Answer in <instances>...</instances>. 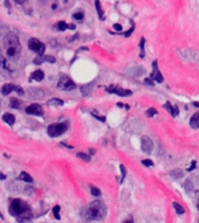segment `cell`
<instances>
[{
    "instance_id": "obj_15",
    "label": "cell",
    "mask_w": 199,
    "mask_h": 223,
    "mask_svg": "<svg viewBox=\"0 0 199 223\" xmlns=\"http://www.w3.org/2000/svg\"><path fill=\"white\" fill-rule=\"evenodd\" d=\"M169 174L172 179H181V178H183V175H184V172L181 170H179V168H175V170H171Z\"/></svg>"
},
{
    "instance_id": "obj_43",
    "label": "cell",
    "mask_w": 199,
    "mask_h": 223,
    "mask_svg": "<svg viewBox=\"0 0 199 223\" xmlns=\"http://www.w3.org/2000/svg\"><path fill=\"white\" fill-rule=\"evenodd\" d=\"M25 1H26V0H15V2H17V4H23Z\"/></svg>"
},
{
    "instance_id": "obj_5",
    "label": "cell",
    "mask_w": 199,
    "mask_h": 223,
    "mask_svg": "<svg viewBox=\"0 0 199 223\" xmlns=\"http://www.w3.org/2000/svg\"><path fill=\"white\" fill-rule=\"evenodd\" d=\"M28 48L30 50H33L38 55H43L45 54V50H46V46L38 39L35 37H32L28 41Z\"/></svg>"
},
{
    "instance_id": "obj_12",
    "label": "cell",
    "mask_w": 199,
    "mask_h": 223,
    "mask_svg": "<svg viewBox=\"0 0 199 223\" xmlns=\"http://www.w3.org/2000/svg\"><path fill=\"white\" fill-rule=\"evenodd\" d=\"M190 126L193 130H198L199 129V112L193 113L191 118H190Z\"/></svg>"
},
{
    "instance_id": "obj_31",
    "label": "cell",
    "mask_w": 199,
    "mask_h": 223,
    "mask_svg": "<svg viewBox=\"0 0 199 223\" xmlns=\"http://www.w3.org/2000/svg\"><path fill=\"white\" fill-rule=\"evenodd\" d=\"M120 168H121V174H122V180H121V182L124 180V178H125V175H127V168H125V166L124 165H120Z\"/></svg>"
},
{
    "instance_id": "obj_40",
    "label": "cell",
    "mask_w": 199,
    "mask_h": 223,
    "mask_svg": "<svg viewBox=\"0 0 199 223\" xmlns=\"http://www.w3.org/2000/svg\"><path fill=\"white\" fill-rule=\"evenodd\" d=\"M5 179H6V175H5V174L0 173V180H5Z\"/></svg>"
},
{
    "instance_id": "obj_37",
    "label": "cell",
    "mask_w": 199,
    "mask_h": 223,
    "mask_svg": "<svg viewBox=\"0 0 199 223\" xmlns=\"http://www.w3.org/2000/svg\"><path fill=\"white\" fill-rule=\"evenodd\" d=\"M134 29H135V26H134V24H132V27H131L128 32H125V33H124V36H125V37H129V36L131 35V33L134 32Z\"/></svg>"
},
{
    "instance_id": "obj_45",
    "label": "cell",
    "mask_w": 199,
    "mask_h": 223,
    "mask_svg": "<svg viewBox=\"0 0 199 223\" xmlns=\"http://www.w3.org/2000/svg\"><path fill=\"white\" fill-rule=\"evenodd\" d=\"M123 223H134V221L132 220H127V221H124Z\"/></svg>"
},
{
    "instance_id": "obj_38",
    "label": "cell",
    "mask_w": 199,
    "mask_h": 223,
    "mask_svg": "<svg viewBox=\"0 0 199 223\" xmlns=\"http://www.w3.org/2000/svg\"><path fill=\"white\" fill-rule=\"evenodd\" d=\"M112 28H114L115 30H117V32H121V30H122V26H121L120 24H115L114 26H112Z\"/></svg>"
},
{
    "instance_id": "obj_3",
    "label": "cell",
    "mask_w": 199,
    "mask_h": 223,
    "mask_svg": "<svg viewBox=\"0 0 199 223\" xmlns=\"http://www.w3.org/2000/svg\"><path fill=\"white\" fill-rule=\"evenodd\" d=\"M4 46L7 56L12 60H17L21 53V45L19 41V37L14 33H8L4 39Z\"/></svg>"
},
{
    "instance_id": "obj_36",
    "label": "cell",
    "mask_w": 199,
    "mask_h": 223,
    "mask_svg": "<svg viewBox=\"0 0 199 223\" xmlns=\"http://www.w3.org/2000/svg\"><path fill=\"white\" fill-rule=\"evenodd\" d=\"M144 83H145L146 85H155V82H153V81H152L151 78H150V77H148V78H145V80H144Z\"/></svg>"
},
{
    "instance_id": "obj_26",
    "label": "cell",
    "mask_w": 199,
    "mask_h": 223,
    "mask_svg": "<svg viewBox=\"0 0 199 223\" xmlns=\"http://www.w3.org/2000/svg\"><path fill=\"white\" fill-rule=\"evenodd\" d=\"M90 193L93 196H101V190L95 186H90Z\"/></svg>"
},
{
    "instance_id": "obj_46",
    "label": "cell",
    "mask_w": 199,
    "mask_h": 223,
    "mask_svg": "<svg viewBox=\"0 0 199 223\" xmlns=\"http://www.w3.org/2000/svg\"><path fill=\"white\" fill-rule=\"evenodd\" d=\"M68 27H69L70 29H74V28H75V26H74V25H68Z\"/></svg>"
},
{
    "instance_id": "obj_30",
    "label": "cell",
    "mask_w": 199,
    "mask_h": 223,
    "mask_svg": "<svg viewBox=\"0 0 199 223\" xmlns=\"http://www.w3.org/2000/svg\"><path fill=\"white\" fill-rule=\"evenodd\" d=\"M142 165L145 166V167H152L153 162H152L150 159H144V160H142Z\"/></svg>"
},
{
    "instance_id": "obj_47",
    "label": "cell",
    "mask_w": 199,
    "mask_h": 223,
    "mask_svg": "<svg viewBox=\"0 0 199 223\" xmlns=\"http://www.w3.org/2000/svg\"><path fill=\"white\" fill-rule=\"evenodd\" d=\"M117 105L120 106V108H123V106H125V105H124V104H122V103H118V104H117Z\"/></svg>"
},
{
    "instance_id": "obj_29",
    "label": "cell",
    "mask_w": 199,
    "mask_h": 223,
    "mask_svg": "<svg viewBox=\"0 0 199 223\" xmlns=\"http://www.w3.org/2000/svg\"><path fill=\"white\" fill-rule=\"evenodd\" d=\"M155 115H157V110L155 108H150V109L146 110V116L148 117H153Z\"/></svg>"
},
{
    "instance_id": "obj_19",
    "label": "cell",
    "mask_w": 199,
    "mask_h": 223,
    "mask_svg": "<svg viewBox=\"0 0 199 223\" xmlns=\"http://www.w3.org/2000/svg\"><path fill=\"white\" fill-rule=\"evenodd\" d=\"M10 106H11L12 109H20L21 102L18 100V98H11V100H10Z\"/></svg>"
},
{
    "instance_id": "obj_4",
    "label": "cell",
    "mask_w": 199,
    "mask_h": 223,
    "mask_svg": "<svg viewBox=\"0 0 199 223\" xmlns=\"http://www.w3.org/2000/svg\"><path fill=\"white\" fill-rule=\"evenodd\" d=\"M67 129H68V125H67L66 122H63V123H55L49 125L47 127V133H48L49 137L55 138V137H60L61 135H63L64 132L67 131Z\"/></svg>"
},
{
    "instance_id": "obj_7",
    "label": "cell",
    "mask_w": 199,
    "mask_h": 223,
    "mask_svg": "<svg viewBox=\"0 0 199 223\" xmlns=\"http://www.w3.org/2000/svg\"><path fill=\"white\" fill-rule=\"evenodd\" d=\"M107 90H108V92H110V94H116V95H118V96H121V97H130V96L132 95V91H131V90L118 88V87L114 85V84H111L109 88H107Z\"/></svg>"
},
{
    "instance_id": "obj_28",
    "label": "cell",
    "mask_w": 199,
    "mask_h": 223,
    "mask_svg": "<svg viewBox=\"0 0 199 223\" xmlns=\"http://www.w3.org/2000/svg\"><path fill=\"white\" fill-rule=\"evenodd\" d=\"M56 27H58L59 30H66L67 28H68V24H66L64 21H60V22H58V25H56Z\"/></svg>"
},
{
    "instance_id": "obj_41",
    "label": "cell",
    "mask_w": 199,
    "mask_h": 223,
    "mask_svg": "<svg viewBox=\"0 0 199 223\" xmlns=\"http://www.w3.org/2000/svg\"><path fill=\"white\" fill-rule=\"evenodd\" d=\"M62 145H63V146H66V147H68V148H70V150H73V148H74L73 146H70V145H67V144H64V143H62Z\"/></svg>"
},
{
    "instance_id": "obj_21",
    "label": "cell",
    "mask_w": 199,
    "mask_h": 223,
    "mask_svg": "<svg viewBox=\"0 0 199 223\" xmlns=\"http://www.w3.org/2000/svg\"><path fill=\"white\" fill-rule=\"evenodd\" d=\"M48 105H63V100H60V98H52L47 102Z\"/></svg>"
},
{
    "instance_id": "obj_18",
    "label": "cell",
    "mask_w": 199,
    "mask_h": 223,
    "mask_svg": "<svg viewBox=\"0 0 199 223\" xmlns=\"http://www.w3.org/2000/svg\"><path fill=\"white\" fill-rule=\"evenodd\" d=\"M19 179L26 182H33V178L29 175L28 173H26V172H21L20 175H19Z\"/></svg>"
},
{
    "instance_id": "obj_35",
    "label": "cell",
    "mask_w": 199,
    "mask_h": 223,
    "mask_svg": "<svg viewBox=\"0 0 199 223\" xmlns=\"http://www.w3.org/2000/svg\"><path fill=\"white\" fill-rule=\"evenodd\" d=\"M14 91H17L19 95H25V90H23L21 87H18V85H15V89H14Z\"/></svg>"
},
{
    "instance_id": "obj_44",
    "label": "cell",
    "mask_w": 199,
    "mask_h": 223,
    "mask_svg": "<svg viewBox=\"0 0 199 223\" xmlns=\"http://www.w3.org/2000/svg\"><path fill=\"white\" fill-rule=\"evenodd\" d=\"M89 153H90V154H94V153H95V150H94V148H89Z\"/></svg>"
},
{
    "instance_id": "obj_22",
    "label": "cell",
    "mask_w": 199,
    "mask_h": 223,
    "mask_svg": "<svg viewBox=\"0 0 199 223\" xmlns=\"http://www.w3.org/2000/svg\"><path fill=\"white\" fill-rule=\"evenodd\" d=\"M45 62V55H38L34 60H33V63L36 65H40Z\"/></svg>"
},
{
    "instance_id": "obj_6",
    "label": "cell",
    "mask_w": 199,
    "mask_h": 223,
    "mask_svg": "<svg viewBox=\"0 0 199 223\" xmlns=\"http://www.w3.org/2000/svg\"><path fill=\"white\" fill-rule=\"evenodd\" d=\"M75 83L73 82L68 76H64V75L60 77V80L58 82V88L61 89V90H64V91L73 90V89H75Z\"/></svg>"
},
{
    "instance_id": "obj_25",
    "label": "cell",
    "mask_w": 199,
    "mask_h": 223,
    "mask_svg": "<svg viewBox=\"0 0 199 223\" xmlns=\"http://www.w3.org/2000/svg\"><path fill=\"white\" fill-rule=\"evenodd\" d=\"M77 157L80 159H82L83 161H87V162H89L90 161V155H88V154H86V153H82V152H79L77 154H76Z\"/></svg>"
},
{
    "instance_id": "obj_1",
    "label": "cell",
    "mask_w": 199,
    "mask_h": 223,
    "mask_svg": "<svg viewBox=\"0 0 199 223\" xmlns=\"http://www.w3.org/2000/svg\"><path fill=\"white\" fill-rule=\"evenodd\" d=\"M105 214H107L105 205L102 201H100V200L94 201V202H91L90 205H88L87 208L82 209V216L87 221H90V220L102 221L105 217Z\"/></svg>"
},
{
    "instance_id": "obj_17",
    "label": "cell",
    "mask_w": 199,
    "mask_h": 223,
    "mask_svg": "<svg viewBox=\"0 0 199 223\" xmlns=\"http://www.w3.org/2000/svg\"><path fill=\"white\" fill-rule=\"evenodd\" d=\"M172 205H173V208H175L176 213H177L178 215H183V214H185V209H184V207L179 205L178 202H173V203H172Z\"/></svg>"
},
{
    "instance_id": "obj_33",
    "label": "cell",
    "mask_w": 199,
    "mask_h": 223,
    "mask_svg": "<svg viewBox=\"0 0 199 223\" xmlns=\"http://www.w3.org/2000/svg\"><path fill=\"white\" fill-rule=\"evenodd\" d=\"M73 19H74V20H82V19H83V13L77 12V13H75V14H73Z\"/></svg>"
},
{
    "instance_id": "obj_16",
    "label": "cell",
    "mask_w": 199,
    "mask_h": 223,
    "mask_svg": "<svg viewBox=\"0 0 199 223\" xmlns=\"http://www.w3.org/2000/svg\"><path fill=\"white\" fill-rule=\"evenodd\" d=\"M95 8H96V11H97V14H99V18L100 20H104V13H103V10H102V7H101V4H100V0H95Z\"/></svg>"
},
{
    "instance_id": "obj_10",
    "label": "cell",
    "mask_w": 199,
    "mask_h": 223,
    "mask_svg": "<svg viewBox=\"0 0 199 223\" xmlns=\"http://www.w3.org/2000/svg\"><path fill=\"white\" fill-rule=\"evenodd\" d=\"M26 113L27 115H34V116H42L43 110L39 104H30L26 108Z\"/></svg>"
},
{
    "instance_id": "obj_49",
    "label": "cell",
    "mask_w": 199,
    "mask_h": 223,
    "mask_svg": "<svg viewBox=\"0 0 199 223\" xmlns=\"http://www.w3.org/2000/svg\"><path fill=\"white\" fill-rule=\"evenodd\" d=\"M6 1H8V0H6Z\"/></svg>"
},
{
    "instance_id": "obj_13",
    "label": "cell",
    "mask_w": 199,
    "mask_h": 223,
    "mask_svg": "<svg viewBox=\"0 0 199 223\" xmlns=\"http://www.w3.org/2000/svg\"><path fill=\"white\" fill-rule=\"evenodd\" d=\"M45 78V72L40 69H38V70H35L32 72V75H30V80H34L36 82H40Z\"/></svg>"
},
{
    "instance_id": "obj_2",
    "label": "cell",
    "mask_w": 199,
    "mask_h": 223,
    "mask_svg": "<svg viewBox=\"0 0 199 223\" xmlns=\"http://www.w3.org/2000/svg\"><path fill=\"white\" fill-rule=\"evenodd\" d=\"M8 211L11 213V215L21 220V221H26V220H29L32 217V210H30L29 205L23 200L20 199L12 200L11 203H10Z\"/></svg>"
},
{
    "instance_id": "obj_9",
    "label": "cell",
    "mask_w": 199,
    "mask_h": 223,
    "mask_svg": "<svg viewBox=\"0 0 199 223\" xmlns=\"http://www.w3.org/2000/svg\"><path fill=\"white\" fill-rule=\"evenodd\" d=\"M140 147H142V151L146 154H151L152 150H153V143L149 137H142L140 138Z\"/></svg>"
},
{
    "instance_id": "obj_27",
    "label": "cell",
    "mask_w": 199,
    "mask_h": 223,
    "mask_svg": "<svg viewBox=\"0 0 199 223\" xmlns=\"http://www.w3.org/2000/svg\"><path fill=\"white\" fill-rule=\"evenodd\" d=\"M164 109H165L168 112H170V115H171V116L173 115V105H172L170 102H166V103L164 104Z\"/></svg>"
},
{
    "instance_id": "obj_24",
    "label": "cell",
    "mask_w": 199,
    "mask_h": 223,
    "mask_svg": "<svg viewBox=\"0 0 199 223\" xmlns=\"http://www.w3.org/2000/svg\"><path fill=\"white\" fill-rule=\"evenodd\" d=\"M60 209H61L60 205H54V208H53V214H54V217H55L56 220H60V218H61V217H60Z\"/></svg>"
},
{
    "instance_id": "obj_48",
    "label": "cell",
    "mask_w": 199,
    "mask_h": 223,
    "mask_svg": "<svg viewBox=\"0 0 199 223\" xmlns=\"http://www.w3.org/2000/svg\"><path fill=\"white\" fill-rule=\"evenodd\" d=\"M197 208H198V210H199V200H198V202H197Z\"/></svg>"
},
{
    "instance_id": "obj_32",
    "label": "cell",
    "mask_w": 199,
    "mask_h": 223,
    "mask_svg": "<svg viewBox=\"0 0 199 223\" xmlns=\"http://www.w3.org/2000/svg\"><path fill=\"white\" fill-rule=\"evenodd\" d=\"M45 62L55 63V62H56V60H55V57H54V56H52V55H47V56H45Z\"/></svg>"
},
{
    "instance_id": "obj_42",
    "label": "cell",
    "mask_w": 199,
    "mask_h": 223,
    "mask_svg": "<svg viewBox=\"0 0 199 223\" xmlns=\"http://www.w3.org/2000/svg\"><path fill=\"white\" fill-rule=\"evenodd\" d=\"M192 105H193V106H196V108H199V102H193Z\"/></svg>"
},
{
    "instance_id": "obj_14",
    "label": "cell",
    "mask_w": 199,
    "mask_h": 223,
    "mask_svg": "<svg viewBox=\"0 0 199 223\" xmlns=\"http://www.w3.org/2000/svg\"><path fill=\"white\" fill-rule=\"evenodd\" d=\"M2 120H4L6 124H8V125H11L12 126L13 124L15 123V117H14V115H12L11 112H7V113H4Z\"/></svg>"
},
{
    "instance_id": "obj_34",
    "label": "cell",
    "mask_w": 199,
    "mask_h": 223,
    "mask_svg": "<svg viewBox=\"0 0 199 223\" xmlns=\"http://www.w3.org/2000/svg\"><path fill=\"white\" fill-rule=\"evenodd\" d=\"M91 115H93V117H95V118H96V119H99L100 122H103V123H104L105 120H107L104 116H99V115H96L95 112H91Z\"/></svg>"
},
{
    "instance_id": "obj_20",
    "label": "cell",
    "mask_w": 199,
    "mask_h": 223,
    "mask_svg": "<svg viewBox=\"0 0 199 223\" xmlns=\"http://www.w3.org/2000/svg\"><path fill=\"white\" fill-rule=\"evenodd\" d=\"M91 89H93V85H91V84H87V85L82 87L81 91H82V94H83V96H89V95L91 94Z\"/></svg>"
},
{
    "instance_id": "obj_39",
    "label": "cell",
    "mask_w": 199,
    "mask_h": 223,
    "mask_svg": "<svg viewBox=\"0 0 199 223\" xmlns=\"http://www.w3.org/2000/svg\"><path fill=\"white\" fill-rule=\"evenodd\" d=\"M196 165H197V162H196V161H192V162H191V166L187 168V172H191L192 170H194V168H196Z\"/></svg>"
},
{
    "instance_id": "obj_11",
    "label": "cell",
    "mask_w": 199,
    "mask_h": 223,
    "mask_svg": "<svg viewBox=\"0 0 199 223\" xmlns=\"http://www.w3.org/2000/svg\"><path fill=\"white\" fill-rule=\"evenodd\" d=\"M14 89H15V84H13V83H6V84H4L1 87V94L4 95V96H7V95L11 94L12 91H14Z\"/></svg>"
},
{
    "instance_id": "obj_8",
    "label": "cell",
    "mask_w": 199,
    "mask_h": 223,
    "mask_svg": "<svg viewBox=\"0 0 199 223\" xmlns=\"http://www.w3.org/2000/svg\"><path fill=\"white\" fill-rule=\"evenodd\" d=\"M150 78H151L153 82L156 83H163L164 82V77L162 76L160 71L158 69V63L157 61H153L152 62V72L150 75Z\"/></svg>"
},
{
    "instance_id": "obj_23",
    "label": "cell",
    "mask_w": 199,
    "mask_h": 223,
    "mask_svg": "<svg viewBox=\"0 0 199 223\" xmlns=\"http://www.w3.org/2000/svg\"><path fill=\"white\" fill-rule=\"evenodd\" d=\"M144 45H145V39H144V37H142V39H140V59H143V57H144Z\"/></svg>"
}]
</instances>
